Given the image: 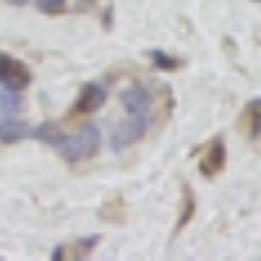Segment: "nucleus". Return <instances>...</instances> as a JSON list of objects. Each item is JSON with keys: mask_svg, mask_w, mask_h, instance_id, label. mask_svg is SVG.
Returning <instances> with one entry per match:
<instances>
[{"mask_svg": "<svg viewBox=\"0 0 261 261\" xmlns=\"http://www.w3.org/2000/svg\"><path fill=\"white\" fill-rule=\"evenodd\" d=\"M84 3H94V0H84Z\"/></svg>", "mask_w": 261, "mask_h": 261, "instance_id": "2eb2a0df", "label": "nucleus"}, {"mask_svg": "<svg viewBox=\"0 0 261 261\" xmlns=\"http://www.w3.org/2000/svg\"><path fill=\"white\" fill-rule=\"evenodd\" d=\"M32 136L39 139L42 144H47V146H58V144L65 139L63 128H60L58 123H42V125H37V128L32 130Z\"/></svg>", "mask_w": 261, "mask_h": 261, "instance_id": "6e6552de", "label": "nucleus"}, {"mask_svg": "<svg viewBox=\"0 0 261 261\" xmlns=\"http://www.w3.org/2000/svg\"><path fill=\"white\" fill-rule=\"evenodd\" d=\"M29 84H32V73L24 63L11 55H0V86L3 89L24 92Z\"/></svg>", "mask_w": 261, "mask_h": 261, "instance_id": "f03ea898", "label": "nucleus"}, {"mask_svg": "<svg viewBox=\"0 0 261 261\" xmlns=\"http://www.w3.org/2000/svg\"><path fill=\"white\" fill-rule=\"evenodd\" d=\"M32 136V128L24 120H16L13 115L0 118V144H18Z\"/></svg>", "mask_w": 261, "mask_h": 261, "instance_id": "39448f33", "label": "nucleus"}, {"mask_svg": "<svg viewBox=\"0 0 261 261\" xmlns=\"http://www.w3.org/2000/svg\"><path fill=\"white\" fill-rule=\"evenodd\" d=\"M225 157H227L225 141H222V139H217V141L209 146L206 160L201 162V172H204V175H214V172H220V170L225 167Z\"/></svg>", "mask_w": 261, "mask_h": 261, "instance_id": "423d86ee", "label": "nucleus"}, {"mask_svg": "<svg viewBox=\"0 0 261 261\" xmlns=\"http://www.w3.org/2000/svg\"><path fill=\"white\" fill-rule=\"evenodd\" d=\"M21 107H24V97H21V92H13V89L0 92V110H3L6 115L21 113Z\"/></svg>", "mask_w": 261, "mask_h": 261, "instance_id": "9d476101", "label": "nucleus"}, {"mask_svg": "<svg viewBox=\"0 0 261 261\" xmlns=\"http://www.w3.org/2000/svg\"><path fill=\"white\" fill-rule=\"evenodd\" d=\"M63 256H65V248H63V246H58V248L53 251V261H58V258H63Z\"/></svg>", "mask_w": 261, "mask_h": 261, "instance_id": "ddd939ff", "label": "nucleus"}, {"mask_svg": "<svg viewBox=\"0 0 261 261\" xmlns=\"http://www.w3.org/2000/svg\"><path fill=\"white\" fill-rule=\"evenodd\" d=\"M76 139H79V144H81V149H84V154H86V157H94L97 151H99V146H102V130L89 123V125H84V128L79 130Z\"/></svg>", "mask_w": 261, "mask_h": 261, "instance_id": "0eeeda50", "label": "nucleus"}, {"mask_svg": "<svg viewBox=\"0 0 261 261\" xmlns=\"http://www.w3.org/2000/svg\"><path fill=\"white\" fill-rule=\"evenodd\" d=\"M146 130H149V118L146 115H130L128 120L118 123L113 128V136H110V144L115 151L130 146V144H136L146 136Z\"/></svg>", "mask_w": 261, "mask_h": 261, "instance_id": "f257e3e1", "label": "nucleus"}, {"mask_svg": "<svg viewBox=\"0 0 261 261\" xmlns=\"http://www.w3.org/2000/svg\"><path fill=\"white\" fill-rule=\"evenodd\" d=\"M151 60L157 63V68H165V71L178 68V60H175V58H170V55H165V53H160V50L151 53Z\"/></svg>", "mask_w": 261, "mask_h": 261, "instance_id": "f8f14e48", "label": "nucleus"}, {"mask_svg": "<svg viewBox=\"0 0 261 261\" xmlns=\"http://www.w3.org/2000/svg\"><path fill=\"white\" fill-rule=\"evenodd\" d=\"M55 149H58V154L65 162H81V160H86V154H84V149H81V144H79L76 136H65Z\"/></svg>", "mask_w": 261, "mask_h": 261, "instance_id": "1a4fd4ad", "label": "nucleus"}, {"mask_svg": "<svg viewBox=\"0 0 261 261\" xmlns=\"http://www.w3.org/2000/svg\"><path fill=\"white\" fill-rule=\"evenodd\" d=\"M34 6L47 13V16H55V13H63L65 11V0H34Z\"/></svg>", "mask_w": 261, "mask_h": 261, "instance_id": "9b49d317", "label": "nucleus"}, {"mask_svg": "<svg viewBox=\"0 0 261 261\" xmlns=\"http://www.w3.org/2000/svg\"><path fill=\"white\" fill-rule=\"evenodd\" d=\"M6 3H11V6H27L29 0H6Z\"/></svg>", "mask_w": 261, "mask_h": 261, "instance_id": "4468645a", "label": "nucleus"}, {"mask_svg": "<svg viewBox=\"0 0 261 261\" xmlns=\"http://www.w3.org/2000/svg\"><path fill=\"white\" fill-rule=\"evenodd\" d=\"M105 102H107V89H105V86L86 84L84 89H81V94H79V99H76L73 110L76 113H97Z\"/></svg>", "mask_w": 261, "mask_h": 261, "instance_id": "20e7f679", "label": "nucleus"}, {"mask_svg": "<svg viewBox=\"0 0 261 261\" xmlns=\"http://www.w3.org/2000/svg\"><path fill=\"white\" fill-rule=\"evenodd\" d=\"M151 94L144 89V86H128V89L120 92V105L128 115H146L151 110Z\"/></svg>", "mask_w": 261, "mask_h": 261, "instance_id": "7ed1b4c3", "label": "nucleus"}]
</instances>
